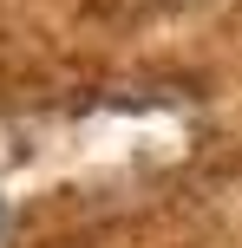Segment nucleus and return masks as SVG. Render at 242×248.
I'll return each instance as SVG.
<instances>
[{
  "instance_id": "f257e3e1",
  "label": "nucleus",
  "mask_w": 242,
  "mask_h": 248,
  "mask_svg": "<svg viewBox=\"0 0 242 248\" xmlns=\"http://www.w3.org/2000/svg\"><path fill=\"white\" fill-rule=\"evenodd\" d=\"M0 229H7V202H0Z\"/></svg>"
}]
</instances>
